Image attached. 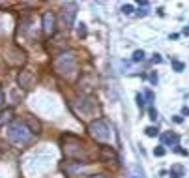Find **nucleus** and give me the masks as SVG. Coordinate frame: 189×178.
<instances>
[{
  "mask_svg": "<svg viewBox=\"0 0 189 178\" xmlns=\"http://www.w3.org/2000/svg\"><path fill=\"white\" fill-rule=\"evenodd\" d=\"M62 144H64V154L68 156L69 159L75 161H84L88 159V152H86V144L77 139L75 135H64L62 137Z\"/></svg>",
  "mask_w": 189,
  "mask_h": 178,
  "instance_id": "obj_1",
  "label": "nucleus"
},
{
  "mask_svg": "<svg viewBox=\"0 0 189 178\" xmlns=\"http://www.w3.org/2000/svg\"><path fill=\"white\" fill-rule=\"evenodd\" d=\"M6 131H8V139L13 144H19V146L28 144L32 139H34V133L30 131V128L26 126L25 120H13L12 124L8 126Z\"/></svg>",
  "mask_w": 189,
  "mask_h": 178,
  "instance_id": "obj_2",
  "label": "nucleus"
},
{
  "mask_svg": "<svg viewBox=\"0 0 189 178\" xmlns=\"http://www.w3.org/2000/svg\"><path fill=\"white\" fill-rule=\"evenodd\" d=\"M52 68L60 77H66V79H71V77L77 73V54L75 53H62L60 56H56L52 60Z\"/></svg>",
  "mask_w": 189,
  "mask_h": 178,
  "instance_id": "obj_3",
  "label": "nucleus"
},
{
  "mask_svg": "<svg viewBox=\"0 0 189 178\" xmlns=\"http://www.w3.org/2000/svg\"><path fill=\"white\" fill-rule=\"evenodd\" d=\"M88 131H90V135L99 141V142H107L110 141V126H109V122L103 120V118H97L94 120L90 126H88Z\"/></svg>",
  "mask_w": 189,
  "mask_h": 178,
  "instance_id": "obj_4",
  "label": "nucleus"
},
{
  "mask_svg": "<svg viewBox=\"0 0 189 178\" xmlns=\"http://www.w3.org/2000/svg\"><path fill=\"white\" fill-rule=\"evenodd\" d=\"M6 62L9 64V66H15V68H17V66H21V64H25V53L23 51H21V49H17V47H12V49H8L6 51Z\"/></svg>",
  "mask_w": 189,
  "mask_h": 178,
  "instance_id": "obj_5",
  "label": "nucleus"
},
{
  "mask_svg": "<svg viewBox=\"0 0 189 178\" xmlns=\"http://www.w3.org/2000/svg\"><path fill=\"white\" fill-rule=\"evenodd\" d=\"M86 163L84 161H69V163H66V167H64V171L68 173V176H71V178H79V176H83V171L86 169Z\"/></svg>",
  "mask_w": 189,
  "mask_h": 178,
  "instance_id": "obj_6",
  "label": "nucleus"
},
{
  "mask_svg": "<svg viewBox=\"0 0 189 178\" xmlns=\"http://www.w3.org/2000/svg\"><path fill=\"white\" fill-rule=\"evenodd\" d=\"M56 32V17L52 12L43 13V34L45 36H52Z\"/></svg>",
  "mask_w": 189,
  "mask_h": 178,
  "instance_id": "obj_7",
  "label": "nucleus"
},
{
  "mask_svg": "<svg viewBox=\"0 0 189 178\" xmlns=\"http://www.w3.org/2000/svg\"><path fill=\"white\" fill-rule=\"evenodd\" d=\"M17 83H19L21 88H26V90H28V88L34 86V83H36V75L32 73V71H28V70H25V71H21V73H19Z\"/></svg>",
  "mask_w": 189,
  "mask_h": 178,
  "instance_id": "obj_8",
  "label": "nucleus"
},
{
  "mask_svg": "<svg viewBox=\"0 0 189 178\" xmlns=\"http://www.w3.org/2000/svg\"><path fill=\"white\" fill-rule=\"evenodd\" d=\"M79 107H81V113H90V111L97 109V99L92 96H83L79 99Z\"/></svg>",
  "mask_w": 189,
  "mask_h": 178,
  "instance_id": "obj_9",
  "label": "nucleus"
},
{
  "mask_svg": "<svg viewBox=\"0 0 189 178\" xmlns=\"http://www.w3.org/2000/svg\"><path fill=\"white\" fill-rule=\"evenodd\" d=\"M75 15H77V4H68L64 8V25L66 26H71Z\"/></svg>",
  "mask_w": 189,
  "mask_h": 178,
  "instance_id": "obj_10",
  "label": "nucleus"
},
{
  "mask_svg": "<svg viewBox=\"0 0 189 178\" xmlns=\"http://www.w3.org/2000/svg\"><path fill=\"white\" fill-rule=\"evenodd\" d=\"M25 122H26V126L30 128V131H32V133H39L41 126H39V122H38L34 116H26V118H25Z\"/></svg>",
  "mask_w": 189,
  "mask_h": 178,
  "instance_id": "obj_11",
  "label": "nucleus"
},
{
  "mask_svg": "<svg viewBox=\"0 0 189 178\" xmlns=\"http://www.w3.org/2000/svg\"><path fill=\"white\" fill-rule=\"evenodd\" d=\"M161 141H163V144H178V141H180V135H176V133H165V135L161 137Z\"/></svg>",
  "mask_w": 189,
  "mask_h": 178,
  "instance_id": "obj_12",
  "label": "nucleus"
},
{
  "mask_svg": "<svg viewBox=\"0 0 189 178\" xmlns=\"http://www.w3.org/2000/svg\"><path fill=\"white\" fill-rule=\"evenodd\" d=\"M107 159H116V154L110 150V146H101V161Z\"/></svg>",
  "mask_w": 189,
  "mask_h": 178,
  "instance_id": "obj_13",
  "label": "nucleus"
},
{
  "mask_svg": "<svg viewBox=\"0 0 189 178\" xmlns=\"http://www.w3.org/2000/svg\"><path fill=\"white\" fill-rule=\"evenodd\" d=\"M131 174H133V178H146V176H144L142 167H139V165H133L131 167Z\"/></svg>",
  "mask_w": 189,
  "mask_h": 178,
  "instance_id": "obj_14",
  "label": "nucleus"
},
{
  "mask_svg": "<svg viewBox=\"0 0 189 178\" xmlns=\"http://www.w3.org/2000/svg\"><path fill=\"white\" fill-rule=\"evenodd\" d=\"M133 60H135V62H142L144 60V51H135V53H133Z\"/></svg>",
  "mask_w": 189,
  "mask_h": 178,
  "instance_id": "obj_15",
  "label": "nucleus"
},
{
  "mask_svg": "<svg viewBox=\"0 0 189 178\" xmlns=\"http://www.w3.org/2000/svg\"><path fill=\"white\" fill-rule=\"evenodd\" d=\"M172 68H174L176 71H184V70H185V64H182V62H176V60H174V62H172Z\"/></svg>",
  "mask_w": 189,
  "mask_h": 178,
  "instance_id": "obj_16",
  "label": "nucleus"
},
{
  "mask_svg": "<svg viewBox=\"0 0 189 178\" xmlns=\"http://www.w3.org/2000/svg\"><path fill=\"white\" fill-rule=\"evenodd\" d=\"M146 135H148V137H155V135H157V129H155L154 126L146 128Z\"/></svg>",
  "mask_w": 189,
  "mask_h": 178,
  "instance_id": "obj_17",
  "label": "nucleus"
},
{
  "mask_svg": "<svg viewBox=\"0 0 189 178\" xmlns=\"http://www.w3.org/2000/svg\"><path fill=\"white\" fill-rule=\"evenodd\" d=\"M150 120H157V111L154 107H150Z\"/></svg>",
  "mask_w": 189,
  "mask_h": 178,
  "instance_id": "obj_18",
  "label": "nucleus"
},
{
  "mask_svg": "<svg viewBox=\"0 0 189 178\" xmlns=\"http://www.w3.org/2000/svg\"><path fill=\"white\" fill-rule=\"evenodd\" d=\"M79 36H83V38L86 36V28H84V25H83V23L79 25Z\"/></svg>",
  "mask_w": 189,
  "mask_h": 178,
  "instance_id": "obj_19",
  "label": "nucleus"
},
{
  "mask_svg": "<svg viewBox=\"0 0 189 178\" xmlns=\"http://www.w3.org/2000/svg\"><path fill=\"white\" fill-rule=\"evenodd\" d=\"M137 103H139V107H140V109L144 107V98H142L140 94H137Z\"/></svg>",
  "mask_w": 189,
  "mask_h": 178,
  "instance_id": "obj_20",
  "label": "nucleus"
},
{
  "mask_svg": "<svg viewBox=\"0 0 189 178\" xmlns=\"http://www.w3.org/2000/svg\"><path fill=\"white\" fill-rule=\"evenodd\" d=\"M154 154H155V156H165V148H163V146L155 148V150H154Z\"/></svg>",
  "mask_w": 189,
  "mask_h": 178,
  "instance_id": "obj_21",
  "label": "nucleus"
},
{
  "mask_svg": "<svg viewBox=\"0 0 189 178\" xmlns=\"http://www.w3.org/2000/svg\"><path fill=\"white\" fill-rule=\"evenodd\" d=\"M122 12H124V13H127V15H129V13H131V12H133V8H131V6H129V4H126V6H124V8H122Z\"/></svg>",
  "mask_w": 189,
  "mask_h": 178,
  "instance_id": "obj_22",
  "label": "nucleus"
},
{
  "mask_svg": "<svg viewBox=\"0 0 189 178\" xmlns=\"http://www.w3.org/2000/svg\"><path fill=\"white\" fill-rule=\"evenodd\" d=\"M140 6H142V8H146V6H148V2H144V0H142V2H140ZM144 13H146V9H142V12L139 9V15H144Z\"/></svg>",
  "mask_w": 189,
  "mask_h": 178,
  "instance_id": "obj_23",
  "label": "nucleus"
},
{
  "mask_svg": "<svg viewBox=\"0 0 189 178\" xmlns=\"http://www.w3.org/2000/svg\"><path fill=\"white\" fill-rule=\"evenodd\" d=\"M150 81L155 84V83H157V75H155V73H152V75H150Z\"/></svg>",
  "mask_w": 189,
  "mask_h": 178,
  "instance_id": "obj_24",
  "label": "nucleus"
},
{
  "mask_svg": "<svg viewBox=\"0 0 189 178\" xmlns=\"http://www.w3.org/2000/svg\"><path fill=\"white\" fill-rule=\"evenodd\" d=\"M4 103V92H2V88H0V105Z\"/></svg>",
  "mask_w": 189,
  "mask_h": 178,
  "instance_id": "obj_25",
  "label": "nucleus"
},
{
  "mask_svg": "<svg viewBox=\"0 0 189 178\" xmlns=\"http://www.w3.org/2000/svg\"><path fill=\"white\" fill-rule=\"evenodd\" d=\"M174 122H176V124H180V122H184V118L182 116H174Z\"/></svg>",
  "mask_w": 189,
  "mask_h": 178,
  "instance_id": "obj_26",
  "label": "nucleus"
},
{
  "mask_svg": "<svg viewBox=\"0 0 189 178\" xmlns=\"http://www.w3.org/2000/svg\"><path fill=\"white\" fill-rule=\"evenodd\" d=\"M90 178H107V174H94V176H90Z\"/></svg>",
  "mask_w": 189,
  "mask_h": 178,
  "instance_id": "obj_27",
  "label": "nucleus"
},
{
  "mask_svg": "<svg viewBox=\"0 0 189 178\" xmlns=\"http://www.w3.org/2000/svg\"><path fill=\"white\" fill-rule=\"evenodd\" d=\"M152 62H154V64H155V62H161V58H159V54H155V56H154V60H152Z\"/></svg>",
  "mask_w": 189,
  "mask_h": 178,
  "instance_id": "obj_28",
  "label": "nucleus"
},
{
  "mask_svg": "<svg viewBox=\"0 0 189 178\" xmlns=\"http://www.w3.org/2000/svg\"><path fill=\"white\" fill-rule=\"evenodd\" d=\"M146 98H148V99H154V94H152V92L148 90V92H146Z\"/></svg>",
  "mask_w": 189,
  "mask_h": 178,
  "instance_id": "obj_29",
  "label": "nucleus"
},
{
  "mask_svg": "<svg viewBox=\"0 0 189 178\" xmlns=\"http://www.w3.org/2000/svg\"><path fill=\"white\" fill-rule=\"evenodd\" d=\"M184 36H189V26H187V28H184Z\"/></svg>",
  "mask_w": 189,
  "mask_h": 178,
  "instance_id": "obj_30",
  "label": "nucleus"
}]
</instances>
